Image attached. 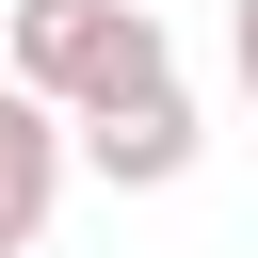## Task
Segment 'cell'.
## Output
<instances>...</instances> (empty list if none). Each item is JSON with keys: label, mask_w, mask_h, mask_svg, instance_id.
I'll return each instance as SVG.
<instances>
[{"label": "cell", "mask_w": 258, "mask_h": 258, "mask_svg": "<svg viewBox=\"0 0 258 258\" xmlns=\"http://www.w3.org/2000/svg\"><path fill=\"white\" fill-rule=\"evenodd\" d=\"M0 81L32 113H97L129 81H177V48L145 0H0Z\"/></svg>", "instance_id": "6da1fadb"}, {"label": "cell", "mask_w": 258, "mask_h": 258, "mask_svg": "<svg viewBox=\"0 0 258 258\" xmlns=\"http://www.w3.org/2000/svg\"><path fill=\"white\" fill-rule=\"evenodd\" d=\"M194 145H210V129H194V97H177V81H129V97L64 113V161H97L113 194H177V177H194Z\"/></svg>", "instance_id": "7a4b0ae2"}, {"label": "cell", "mask_w": 258, "mask_h": 258, "mask_svg": "<svg viewBox=\"0 0 258 258\" xmlns=\"http://www.w3.org/2000/svg\"><path fill=\"white\" fill-rule=\"evenodd\" d=\"M48 210H64V113H32V97L0 81V258H32Z\"/></svg>", "instance_id": "3957f363"}, {"label": "cell", "mask_w": 258, "mask_h": 258, "mask_svg": "<svg viewBox=\"0 0 258 258\" xmlns=\"http://www.w3.org/2000/svg\"><path fill=\"white\" fill-rule=\"evenodd\" d=\"M226 81L258 97V0H226Z\"/></svg>", "instance_id": "277c9868"}]
</instances>
